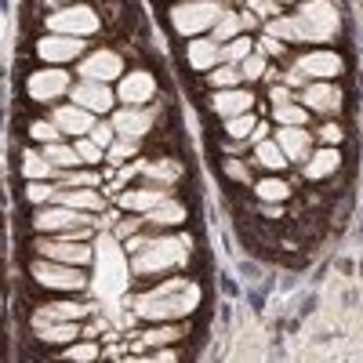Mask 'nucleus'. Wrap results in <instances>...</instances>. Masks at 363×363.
<instances>
[{"label": "nucleus", "instance_id": "21", "mask_svg": "<svg viewBox=\"0 0 363 363\" xmlns=\"http://www.w3.org/2000/svg\"><path fill=\"white\" fill-rule=\"evenodd\" d=\"M116 95L124 99L128 106H145L149 99L157 95V80H153V73H145V69L124 73V77H120V87H116Z\"/></svg>", "mask_w": 363, "mask_h": 363}, {"label": "nucleus", "instance_id": "8", "mask_svg": "<svg viewBox=\"0 0 363 363\" xmlns=\"http://www.w3.org/2000/svg\"><path fill=\"white\" fill-rule=\"evenodd\" d=\"M84 225H99L95 215H84V211L55 200V203H44L37 215H33V229L37 233H51V236H66V233H77Z\"/></svg>", "mask_w": 363, "mask_h": 363}, {"label": "nucleus", "instance_id": "1", "mask_svg": "<svg viewBox=\"0 0 363 363\" xmlns=\"http://www.w3.org/2000/svg\"><path fill=\"white\" fill-rule=\"evenodd\" d=\"M200 284L186 277H160L153 287L131 294L135 320L164 323V320H189L200 309Z\"/></svg>", "mask_w": 363, "mask_h": 363}, {"label": "nucleus", "instance_id": "4", "mask_svg": "<svg viewBox=\"0 0 363 363\" xmlns=\"http://www.w3.org/2000/svg\"><path fill=\"white\" fill-rule=\"evenodd\" d=\"M29 277H33L44 291H55V294H80L87 291L91 277L84 265H66V262H51V258H33L29 265Z\"/></svg>", "mask_w": 363, "mask_h": 363}, {"label": "nucleus", "instance_id": "11", "mask_svg": "<svg viewBox=\"0 0 363 363\" xmlns=\"http://www.w3.org/2000/svg\"><path fill=\"white\" fill-rule=\"evenodd\" d=\"M342 102H345V95H342V87L335 80H313V84L301 87V106H306L309 113L335 116V113H342Z\"/></svg>", "mask_w": 363, "mask_h": 363}, {"label": "nucleus", "instance_id": "29", "mask_svg": "<svg viewBox=\"0 0 363 363\" xmlns=\"http://www.w3.org/2000/svg\"><path fill=\"white\" fill-rule=\"evenodd\" d=\"M138 174L149 182V186H174V182L186 174L182 171V164L174 160V157H167V160H153V164H145V160H138Z\"/></svg>", "mask_w": 363, "mask_h": 363}, {"label": "nucleus", "instance_id": "12", "mask_svg": "<svg viewBox=\"0 0 363 363\" xmlns=\"http://www.w3.org/2000/svg\"><path fill=\"white\" fill-rule=\"evenodd\" d=\"M84 51V37H69V33H51L37 40V55L48 66H62V62H77Z\"/></svg>", "mask_w": 363, "mask_h": 363}, {"label": "nucleus", "instance_id": "43", "mask_svg": "<svg viewBox=\"0 0 363 363\" xmlns=\"http://www.w3.org/2000/svg\"><path fill=\"white\" fill-rule=\"evenodd\" d=\"M255 51V44L244 37V33H240V37H233L229 44H222V55H225V62H233V66H240V62H244V58Z\"/></svg>", "mask_w": 363, "mask_h": 363}, {"label": "nucleus", "instance_id": "52", "mask_svg": "<svg viewBox=\"0 0 363 363\" xmlns=\"http://www.w3.org/2000/svg\"><path fill=\"white\" fill-rule=\"evenodd\" d=\"M277 4H301V0H277Z\"/></svg>", "mask_w": 363, "mask_h": 363}, {"label": "nucleus", "instance_id": "20", "mask_svg": "<svg viewBox=\"0 0 363 363\" xmlns=\"http://www.w3.org/2000/svg\"><path fill=\"white\" fill-rule=\"evenodd\" d=\"M186 218H189L186 203L174 200V196H167L164 203H157V207L145 215V229H153V233H174L178 225H186Z\"/></svg>", "mask_w": 363, "mask_h": 363}, {"label": "nucleus", "instance_id": "27", "mask_svg": "<svg viewBox=\"0 0 363 363\" xmlns=\"http://www.w3.org/2000/svg\"><path fill=\"white\" fill-rule=\"evenodd\" d=\"M251 149H255V153H251V164L262 167V171H269V174H280V171H287V164H291L277 138H262V142H255Z\"/></svg>", "mask_w": 363, "mask_h": 363}, {"label": "nucleus", "instance_id": "33", "mask_svg": "<svg viewBox=\"0 0 363 363\" xmlns=\"http://www.w3.org/2000/svg\"><path fill=\"white\" fill-rule=\"evenodd\" d=\"M255 128H258L255 109H251V113H240V116H229V120H225V138H236V142H247V145H251Z\"/></svg>", "mask_w": 363, "mask_h": 363}, {"label": "nucleus", "instance_id": "3", "mask_svg": "<svg viewBox=\"0 0 363 363\" xmlns=\"http://www.w3.org/2000/svg\"><path fill=\"white\" fill-rule=\"evenodd\" d=\"M294 22L301 29V40L327 44L342 33V8L338 0H301Z\"/></svg>", "mask_w": 363, "mask_h": 363}, {"label": "nucleus", "instance_id": "7", "mask_svg": "<svg viewBox=\"0 0 363 363\" xmlns=\"http://www.w3.org/2000/svg\"><path fill=\"white\" fill-rule=\"evenodd\" d=\"M33 255L51 258V262H66V265H84V269L95 262V247H91V240L51 236V233H40V236L33 240Z\"/></svg>", "mask_w": 363, "mask_h": 363}, {"label": "nucleus", "instance_id": "45", "mask_svg": "<svg viewBox=\"0 0 363 363\" xmlns=\"http://www.w3.org/2000/svg\"><path fill=\"white\" fill-rule=\"evenodd\" d=\"M55 178L62 182L66 189H73V186H99V182H102L95 171H77V167H73V171H58Z\"/></svg>", "mask_w": 363, "mask_h": 363}, {"label": "nucleus", "instance_id": "9", "mask_svg": "<svg viewBox=\"0 0 363 363\" xmlns=\"http://www.w3.org/2000/svg\"><path fill=\"white\" fill-rule=\"evenodd\" d=\"M48 29H51V33H69V37H91V33H99V29H102V22H99L95 8L69 4V8L55 11L48 18Z\"/></svg>", "mask_w": 363, "mask_h": 363}, {"label": "nucleus", "instance_id": "2", "mask_svg": "<svg viewBox=\"0 0 363 363\" xmlns=\"http://www.w3.org/2000/svg\"><path fill=\"white\" fill-rule=\"evenodd\" d=\"M128 251V269L138 280H160L171 272L189 265V240L174 236V233H160V236H131L124 240Z\"/></svg>", "mask_w": 363, "mask_h": 363}, {"label": "nucleus", "instance_id": "14", "mask_svg": "<svg viewBox=\"0 0 363 363\" xmlns=\"http://www.w3.org/2000/svg\"><path fill=\"white\" fill-rule=\"evenodd\" d=\"M69 95H73V102H77V106L91 109L95 116H109V109H113V102H116L113 87H109V84H102V80H80V84H73Z\"/></svg>", "mask_w": 363, "mask_h": 363}, {"label": "nucleus", "instance_id": "53", "mask_svg": "<svg viewBox=\"0 0 363 363\" xmlns=\"http://www.w3.org/2000/svg\"><path fill=\"white\" fill-rule=\"evenodd\" d=\"M51 4H62V0H51Z\"/></svg>", "mask_w": 363, "mask_h": 363}, {"label": "nucleus", "instance_id": "39", "mask_svg": "<svg viewBox=\"0 0 363 363\" xmlns=\"http://www.w3.org/2000/svg\"><path fill=\"white\" fill-rule=\"evenodd\" d=\"M255 164H247V160H236V157H225V164H222V174L229 178V182H236V186H255V171H251Z\"/></svg>", "mask_w": 363, "mask_h": 363}, {"label": "nucleus", "instance_id": "18", "mask_svg": "<svg viewBox=\"0 0 363 363\" xmlns=\"http://www.w3.org/2000/svg\"><path fill=\"white\" fill-rule=\"evenodd\" d=\"M186 62L196 69V73H211L215 66L225 62L222 55V44L215 37H189V48H186Z\"/></svg>", "mask_w": 363, "mask_h": 363}, {"label": "nucleus", "instance_id": "34", "mask_svg": "<svg viewBox=\"0 0 363 363\" xmlns=\"http://www.w3.org/2000/svg\"><path fill=\"white\" fill-rule=\"evenodd\" d=\"M58 193H62V189L55 186V178H37V182H29V186H26V200L33 203V207L55 203V200H58Z\"/></svg>", "mask_w": 363, "mask_h": 363}, {"label": "nucleus", "instance_id": "47", "mask_svg": "<svg viewBox=\"0 0 363 363\" xmlns=\"http://www.w3.org/2000/svg\"><path fill=\"white\" fill-rule=\"evenodd\" d=\"M91 138H95L99 145H106V149H109V145L116 142V128H113V120H109V124H106V120H99V124L91 128Z\"/></svg>", "mask_w": 363, "mask_h": 363}, {"label": "nucleus", "instance_id": "46", "mask_svg": "<svg viewBox=\"0 0 363 363\" xmlns=\"http://www.w3.org/2000/svg\"><path fill=\"white\" fill-rule=\"evenodd\" d=\"M62 356H66V359H84V363H91V359L102 356V349H99L95 342H69V345L62 349Z\"/></svg>", "mask_w": 363, "mask_h": 363}, {"label": "nucleus", "instance_id": "5", "mask_svg": "<svg viewBox=\"0 0 363 363\" xmlns=\"http://www.w3.org/2000/svg\"><path fill=\"white\" fill-rule=\"evenodd\" d=\"M345 73V58L330 48L320 51H301L298 62L287 69V87H306L309 80H335Z\"/></svg>", "mask_w": 363, "mask_h": 363}, {"label": "nucleus", "instance_id": "10", "mask_svg": "<svg viewBox=\"0 0 363 363\" xmlns=\"http://www.w3.org/2000/svg\"><path fill=\"white\" fill-rule=\"evenodd\" d=\"M73 91V80L66 69H58V66H48V69H37V73H29L26 80V95L33 99V102H55V99H62Z\"/></svg>", "mask_w": 363, "mask_h": 363}, {"label": "nucleus", "instance_id": "38", "mask_svg": "<svg viewBox=\"0 0 363 363\" xmlns=\"http://www.w3.org/2000/svg\"><path fill=\"white\" fill-rule=\"evenodd\" d=\"M240 80H244V69H240V66H233V62H225V66H215V69H211L207 73V84L211 87H240Z\"/></svg>", "mask_w": 363, "mask_h": 363}, {"label": "nucleus", "instance_id": "23", "mask_svg": "<svg viewBox=\"0 0 363 363\" xmlns=\"http://www.w3.org/2000/svg\"><path fill=\"white\" fill-rule=\"evenodd\" d=\"M338 167H342L338 145H323L309 153V160L301 164V174H306V182H327L330 174H338Z\"/></svg>", "mask_w": 363, "mask_h": 363}, {"label": "nucleus", "instance_id": "16", "mask_svg": "<svg viewBox=\"0 0 363 363\" xmlns=\"http://www.w3.org/2000/svg\"><path fill=\"white\" fill-rule=\"evenodd\" d=\"M255 109V91L247 87H218L211 95V113L229 120V116H240V113H251Z\"/></svg>", "mask_w": 363, "mask_h": 363}, {"label": "nucleus", "instance_id": "37", "mask_svg": "<svg viewBox=\"0 0 363 363\" xmlns=\"http://www.w3.org/2000/svg\"><path fill=\"white\" fill-rule=\"evenodd\" d=\"M272 120L284 128V124H298V128H306L309 124V109L301 106V102H284V106H272Z\"/></svg>", "mask_w": 363, "mask_h": 363}, {"label": "nucleus", "instance_id": "32", "mask_svg": "<svg viewBox=\"0 0 363 363\" xmlns=\"http://www.w3.org/2000/svg\"><path fill=\"white\" fill-rule=\"evenodd\" d=\"M22 178H26V182L55 178V167H51V160L44 157V149H26V153H22Z\"/></svg>", "mask_w": 363, "mask_h": 363}, {"label": "nucleus", "instance_id": "24", "mask_svg": "<svg viewBox=\"0 0 363 363\" xmlns=\"http://www.w3.org/2000/svg\"><path fill=\"white\" fill-rule=\"evenodd\" d=\"M189 335V323L186 320H164V323H153L138 338V349H164V345H178L182 338Z\"/></svg>", "mask_w": 363, "mask_h": 363}, {"label": "nucleus", "instance_id": "6", "mask_svg": "<svg viewBox=\"0 0 363 363\" xmlns=\"http://www.w3.org/2000/svg\"><path fill=\"white\" fill-rule=\"evenodd\" d=\"M225 15V8L218 0H182L171 8V26L182 37H203L207 29H215L218 18Z\"/></svg>", "mask_w": 363, "mask_h": 363}, {"label": "nucleus", "instance_id": "19", "mask_svg": "<svg viewBox=\"0 0 363 363\" xmlns=\"http://www.w3.org/2000/svg\"><path fill=\"white\" fill-rule=\"evenodd\" d=\"M109 120H113L116 135H124V138H138V142H142L149 131H153V109H142V106L116 109Z\"/></svg>", "mask_w": 363, "mask_h": 363}, {"label": "nucleus", "instance_id": "35", "mask_svg": "<svg viewBox=\"0 0 363 363\" xmlns=\"http://www.w3.org/2000/svg\"><path fill=\"white\" fill-rule=\"evenodd\" d=\"M265 33L280 37L284 44H298V40H301V29H298L294 15H277V18H269V22H265Z\"/></svg>", "mask_w": 363, "mask_h": 363}, {"label": "nucleus", "instance_id": "13", "mask_svg": "<svg viewBox=\"0 0 363 363\" xmlns=\"http://www.w3.org/2000/svg\"><path fill=\"white\" fill-rule=\"evenodd\" d=\"M124 77V58L116 51L102 48V51H91L80 58V80H120Z\"/></svg>", "mask_w": 363, "mask_h": 363}, {"label": "nucleus", "instance_id": "15", "mask_svg": "<svg viewBox=\"0 0 363 363\" xmlns=\"http://www.w3.org/2000/svg\"><path fill=\"white\" fill-rule=\"evenodd\" d=\"M171 196V189L164 186H135V189H124V193H116V207L120 211H128V215H149L157 203H164Z\"/></svg>", "mask_w": 363, "mask_h": 363}, {"label": "nucleus", "instance_id": "36", "mask_svg": "<svg viewBox=\"0 0 363 363\" xmlns=\"http://www.w3.org/2000/svg\"><path fill=\"white\" fill-rule=\"evenodd\" d=\"M244 15H236V11H225L222 18H218V26L215 29H211V37H215L218 44H229L233 37H240V33H244Z\"/></svg>", "mask_w": 363, "mask_h": 363}, {"label": "nucleus", "instance_id": "41", "mask_svg": "<svg viewBox=\"0 0 363 363\" xmlns=\"http://www.w3.org/2000/svg\"><path fill=\"white\" fill-rule=\"evenodd\" d=\"M138 153V138H124V135H116V142L106 149V160L113 164V167H124V160L128 157H135Z\"/></svg>", "mask_w": 363, "mask_h": 363}, {"label": "nucleus", "instance_id": "26", "mask_svg": "<svg viewBox=\"0 0 363 363\" xmlns=\"http://www.w3.org/2000/svg\"><path fill=\"white\" fill-rule=\"evenodd\" d=\"M58 200L84 211V215H99V211H106V203H109V193H102L99 186H73V189L58 193Z\"/></svg>", "mask_w": 363, "mask_h": 363}, {"label": "nucleus", "instance_id": "49", "mask_svg": "<svg viewBox=\"0 0 363 363\" xmlns=\"http://www.w3.org/2000/svg\"><path fill=\"white\" fill-rule=\"evenodd\" d=\"M316 138H320V142H323V145H338V142H342V138H345V131H342V128H338V124H323V128H320V135H316Z\"/></svg>", "mask_w": 363, "mask_h": 363}, {"label": "nucleus", "instance_id": "40", "mask_svg": "<svg viewBox=\"0 0 363 363\" xmlns=\"http://www.w3.org/2000/svg\"><path fill=\"white\" fill-rule=\"evenodd\" d=\"M29 138H33L37 145H51V142H62V128L55 124V120H33L29 124Z\"/></svg>", "mask_w": 363, "mask_h": 363}, {"label": "nucleus", "instance_id": "51", "mask_svg": "<svg viewBox=\"0 0 363 363\" xmlns=\"http://www.w3.org/2000/svg\"><path fill=\"white\" fill-rule=\"evenodd\" d=\"M262 138H269V124H258V128H255V135H251V145H255V142H262Z\"/></svg>", "mask_w": 363, "mask_h": 363}, {"label": "nucleus", "instance_id": "48", "mask_svg": "<svg viewBox=\"0 0 363 363\" xmlns=\"http://www.w3.org/2000/svg\"><path fill=\"white\" fill-rule=\"evenodd\" d=\"M258 51H265L269 58H284V40L272 37V33H265V37L258 40Z\"/></svg>", "mask_w": 363, "mask_h": 363}, {"label": "nucleus", "instance_id": "28", "mask_svg": "<svg viewBox=\"0 0 363 363\" xmlns=\"http://www.w3.org/2000/svg\"><path fill=\"white\" fill-rule=\"evenodd\" d=\"M33 335L37 342L58 349V345H69L80 338V320H62V323H33Z\"/></svg>", "mask_w": 363, "mask_h": 363}, {"label": "nucleus", "instance_id": "30", "mask_svg": "<svg viewBox=\"0 0 363 363\" xmlns=\"http://www.w3.org/2000/svg\"><path fill=\"white\" fill-rule=\"evenodd\" d=\"M40 149H44V157L51 160L55 174H58V171H73V167H80V164H84V160H80V153H77V145L51 142V145H40Z\"/></svg>", "mask_w": 363, "mask_h": 363}, {"label": "nucleus", "instance_id": "22", "mask_svg": "<svg viewBox=\"0 0 363 363\" xmlns=\"http://www.w3.org/2000/svg\"><path fill=\"white\" fill-rule=\"evenodd\" d=\"M272 138L280 142V149L287 153V160H291V164H306V160H309V153H313V135H309L306 128H298V124H284Z\"/></svg>", "mask_w": 363, "mask_h": 363}, {"label": "nucleus", "instance_id": "44", "mask_svg": "<svg viewBox=\"0 0 363 363\" xmlns=\"http://www.w3.org/2000/svg\"><path fill=\"white\" fill-rule=\"evenodd\" d=\"M265 51H251L244 62H240V69H244V80H262L265 73H269V66H265Z\"/></svg>", "mask_w": 363, "mask_h": 363}, {"label": "nucleus", "instance_id": "50", "mask_svg": "<svg viewBox=\"0 0 363 363\" xmlns=\"http://www.w3.org/2000/svg\"><path fill=\"white\" fill-rule=\"evenodd\" d=\"M269 99H272V106H284V102H291V91L277 84V87H272V91H269Z\"/></svg>", "mask_w": 363, "mask_h": 363}, {"label": "nucleus", "instance_id": "25", "mask_svg": "<svg viewBox=\"0 0 363 363\" xmlns=\"http://www.w3.org/2000/svg\"><path fill=\"white\" fill-rule=\"evenodd\" d=\"M87 313H95V306H84V301H44L33 313V323H62V320H84Z\"/></svg>", "mask_w": 363, "mask_h": 363}, {"label": "nucleus", "instance_id": "17", "mask_svg": "<svg viewBox=\"0 0 363 363\" xmlns=\"http://www.w3.org/2000/svg\"><path fill=\"white\" fill-rule=\"evenodd\" d=\"M51 120H55V124L62 128V135H69V138L91 135V128L99 124V116L91 113V109H84V106H77V102H69V106H55V109H51Z\"/></svg>", "mask_w": 363, "mask_h": 363}, {"label": "nucleus", "instance_id": "31", "mask_svg": "<svg viewBox=\"0 0 363 363\" xmlns=\"http://www.w3.org/2000/svg\"><path fill=\"white\" fill-rule=\"evenodd\" d=\"M255 196L262 203H287L291 200V186H287L280 174H269V178H258L255 182Z\"/></svg>", "mask_w": 363, "mask_h": 363}, {"label": "nucleus", "instance_id": "42", "mask_svg": "<svg viewBox=\"0 0 363 363\" xmlns=\"http://www.w3.org/2000/svg\"><path fill=\"white\" fill-rule=\"evenodd\" d=\"M73 145H77V153H80V160H84L87 167H99V164L106 160V145H99L91 135H80Z\"/></svg>", "mask_w": 363, "mask_h": 363}]
</instances>
